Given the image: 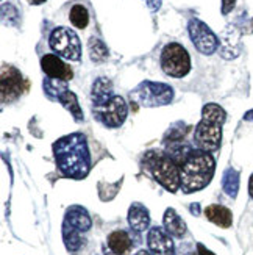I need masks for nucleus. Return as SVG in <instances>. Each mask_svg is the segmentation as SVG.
Segmentation results:
<instances>
[{
    "mask_svg": "<svg viewBox=\"0 0 253 255\" xmlns=\"http://www.w3.org/2000/svg\"><path fill=\"white\" fill-rule=\"evenodd\" d=\"M94 115L103 126H106L109 128H116V127L122 126L124 121L127 119L128 107H127V102L124 101V97L114 94L103 105L95 107Z\"/></svg>",
    "mask_w": 253,
    "mask_h": 255,
    "instance_id": "nucleus-8",
    "label": "nucleus"
},
{
    "mask_svg": "<svg viewBox=\"0 0 253 255\" xmlns=\"http://www.w3.org/2000/svg\"><path fill=\"white\" fill-rule=\"evenodd\" d=\"M92 104H94V108L95 107H100L103 105L105 102H108L109 99H111L114 94H113V85L108 79L105 77H100V79H97L92 85Z\"/></svg>",
    "mask_w": 253,
    "mask_h": 255,
    "instance_id": "nucleus-16",
    "label": "nucleus"
},
{
    "mask_svg": "<svg viewBox=\"0 0 253 255\" xmlns=\"http://www.w3.org/2000/svg\"><path fill=\"white\" fill-rule=\"evenodd\" d=\"M64 224H68L69 227L75 229L77 232H80V234L87 232L92 226L89 215H87L86 210L80 205H74V207L68 208L66 218H64Z\"/></svg>",
    "mask_w": 253,
    "mask_h": 255,
    "instance_id": "nucleus-13",
    "label": "nucleus"
},
{
    "mask_svg": "<svg viewBox=\"0 0 253 255\" xmlns=\"http://www.w3.org/2000/svg\"><path fill=\"white\" fill-rule=\"evenodd\" d=\"M147 245L152 255H175V246L172 237L166 229L152 227L147 235Z\"/></svg>",
    "mask_w": 253,
    "mask_h": 255,
    "instance_id": "nucleus-11",
    "label": "nucleus"
},
{
    "mask_svg": "<svg viewBox=\"0 0 253 255\" xmlns=\"http://www.w3.org/2000/svg\"><path fill=\"white\" fill-rule=\"evenodd\" d=\"M27 2H28L30 5H41V3L46 2V0H27Z\"/></svg>",
    "mask_w": 253,
    "mask_h": 255,
    "instance_id": "nucleus-30",
    "label": "nucleus"
},
{
    "mask_svg": "<svg viewBox=\"0 0 253 255\" xmlns=\"http://www.w3.org/2000/svg\"><path fill=\"white\" fill-rule=\"evenodd\" d=\"M164 229L170 235L175 238H183L186 234V224L184 221L178 216V213L175 212L173 208H168L166 213H164Z\"/></svg>",
    "mask_w": 253,
    "mask_h": 255,
    "instance_id": "nucleus-17",
    "label": "nucleus"
},
{
    "mask_svg": "<svg viewBox=\"0 0 253 255\" xmlns=\"http://www.w3.org/2000/svg\"><path fill=\"white\" fill-rule=\"evenodd\" d=\"M131 99L142 107L155 108L163 107L172 102L173 90L166 83H157V82H142L139 83L133 91H131Z\"/></svg>",
    "mask_w": 253,
    "mask_h": 255,
    "instance_id": "nucleus-5",
    "label": "nucleus"
},
{
    "mask_svg": "<svg viewBox=\"0 0 253 255\" xmlns=\"http://www.w3.org/2000/svg\"><path fill=\"white\" fill-rule=\"evenodd\" d=\"M57 168L69 179H84L91 169V155L86 136L80 131L71 133L53 142Z\"/></svg>",
    "mask_w": 253,
    "mask_h": 255,
    "instance_id": "nucleus-1",
    "label": "nucleus"
},
{
    "mask_svg": "<svg viewBox=\"0 0 253 255\" xmlns=\"http://www.w3.org/2000/svg\"><path fill=\"white\" fill-rule=\"evenodd\" d=\"M205 216L208 221H211L213 224L222 227V229H228L233 223V215L232 212L224 207V205H210L205 208Z\"/></svg>",
    "mask_w": 253,
    "mask_h": 255,
    "instance_id": "nucleus-15",
    "label": "nucleus"
},
{
    "mask_svg": "<svg viewBox=\"0 0 253 255\" xmlns=\"http://www.w3.org/2000/svg\"><path fill=\"white\" fill-rule=\"evenodd\" d=\"M194 255H199V254H194Z\"/></svg>",
    "mask_w": 253,
    "mask_h": 255,
    "instance_id": "nucleus-33",
    "label": "nucleus"
},
{
    "mask_svg": "<svg viewBox=\"0 0 253 255\" xmlns=\"http://www.w3.org/2000/svg\"><path fill=\"white\" fill-rule=\"evenodd\" d=\"M63 238H64V245L68 246L69 251H79L83 245V238L80 237V232H77L68 224H63Z\"/></svg>",
    "mask_w": 253,
    "mask_h": 255,
    "instance_id": "nucleus-25",
    "label": "nucleus"
},
{
    "mask_svg": "<svg viewBox=\"0 0 253 255\" xmlns=\"http://www.w3.org/2000/svg\"><path fill=\"white\" fill-rule=\"evenodd\" d=\"M69 19L72 22V25L77 28H86L89 24V13L83 5H74L71 8Z\"/></svg>",
    "mask_w": 253,
    "mask_h": 255,
    "instance_id": "nucleus-24",
    "label": "nucleus"
},
{
    "mask_svg": "<svg viewBox=\"0 0 253 255\" xmlns=\"http://www.w3.org/2000/svg\"><path fill=\"white\" fill-rule=\"evenodd\" d=\"M197 254H199V255H214L211 251H208V249L202 245V243H199V245H197Z\"/></svg>",
    "mask_w": 253,
    "mask_h": 255,
    "instance_id": "nucleus-28",
    "label": "nucleus"
},
{
    "mask_svg": "<svg viewBox=\"0 0 253 255\" xmlns=\"http://www.w3.org/2000/svg\"><path fill=\"white\" fill-rule=\"evenodd\" d=\"M222 188L230 197H236L239 191V172L235 169H227L222 177Z\"/></svg>",
    "mask_w": 253,
    "mask_h": 255,
    "instance_id": "nucleus-23",
    "label": "nucleus"
},
{
    "mask_svg": "<svg viewBox=\"0 0 253 255\" xmlns=\"http://www.w3.org/2000/svg\"><path fill=\"white\" fill-rule=\"evenodd\" d=\"M150 11H158L161 8V0H144Z\"/></svg>",
    "mask_w": 253,
    "mask_h": 255,
    "instance_id": "nucleus-27",
    "label": "nucleus"
},
{
    "mask_svg": "<svg viewBox=\"0 0 253 255\" xmlns=\"http://www.w3.org/2000/svg\"><path fill=\"white\" fill-rule=\"evenodd\" d=\"M161 68L164 74L175 77V79L188 75L191 71V58L188 50L178 42H169L161 52Z\"/></svg>",
    "mask_w": 253,
    "mask_h": 255,
    "instance_id": "nucleus-6",
    "label": "nucleus"
},
{
    "mask_svg": "<svg viewBox=\"0 0 253 255\" xmlns=\"http://www.w3.org/2000/svg\"><path fill=\"white\" fill-rule=\"evenodd\" d=\"M128 224L136 232H144L146 229H149V226H150L149 210L139 202L131 204V207L128 210Z\"/></svg>",
    "mask_w": 253,
    "mask_h": 255,
    "instance_id": "nucleus-14",
    "label": "nucleus"
},
{
    "mask_svg": "<svg viewBox=\"0 0 253 255\" xmlns=\"http://www.w3.org/2000/svg\"><path fill=\"white\" fill-rule=\"evenodd\" d=\"M249 194H250V197L253 199V174H252L250 180H249Z\"/></svg>",
    "mask_w": 253,
    "mask_h": 255,
    "instance_id": "nucleus-29",
    "label": "nucleus"
},
{
    "mask_svg": "<svg viewBox=\"0 0 253 255\" xmlns=\"http://www.w3.org/2000/svg\"><path fill=\"white\" fill-rule=\"evenodd\" d=\"M180 171H181V190L184 194H191L195 191H200L205 186L210 185V182L214 177L216 161L210 152L194 149L183 163Z\"/></svg>",
    "mask_w": 253,
    "mask_h": 255,
    "instance_id": "nucleus-2",
    "label": "nucleus"
},
{
    "mask_svg": "<svg viewBox=\"0 0 253 255\" xmlns=\"http://www.w3.org/2000/svg\"><path fill=\"white\" fill-rule=\"evenodd\" d=\"M236 0H222V14H228L235 8Z\"/></svg>",
    "mask_w": 253,
    "mask_h": 255,
    "instance_id": "nucleus-26",
    "label": "nucleus"
},
{
    "mask_svg": "<svg viewBox=\"0 0 253 255\" xmlns=\"http://www.w3.org/2000/svg\"><path fill=\"white\" fill-rule=\"evenodd\" d=\"M27 80L13 66H2V102L9 104L20 97L27 90Z\"/></svg>",
    "mask_w": 253,
    "mask_h": 255,
    "instance_id": "nucleus-10",
    "label": "nucleus"
},
{
    "mask_svg": "<svg viewBox=\"0 0 253 255\" xmlns=\"http://www.w3.org/2000/svg\"><path fill=\"white\" fill-rule=\"evenodd\" d=\"M44 93L49 96V99H53V101H58V99L69 90L68 88V82L64 80H58V79H50L47 77L42 83Z\"/></svg>",
    "mask_w": 253,
    "mask_h": 255,
    "instance_id": "nucleus-21",
    "label": "nucleus"
},
{
    "mask_svg": "<svg viewBox=\"0 0 253 255\" xmlns=\"http://www.w3.org/2000/svg\"><path fill=\"white\" fill-rule=\"evenodd\" d=\"M227 119L225 110L217 104H206L202 110V121L195 127L194 139L200 150L214 152L221 147L222 126Z\"/></svg>",
    "mask_w": 253,
    "mask_h": 255,
    "instance_id": "nucleus-3",
    "label": "nucleus"
},
{
    "mask_svg": "<svg viewBox=\"0 0 253 255\" xmlns=\"http://www.w3.org/2000/svg\"><path fill=\"white\" fill-rule=\"evenodd\" d=\"M108 248L111 249L116 255H124L131 248V240L127 232L116 230L108 235Z\"/></svg>",
    "mask_w": 253,
    "mask_h": 255,
    "instance_id": "nucleus-18",
    "label": "nucleus"
},
{
    "mask_svg": "<svg viewBox=\"0 0 253 255\" xmlns=\"http://www.w3.org/2000/svg\"><path fill=\"white\" fill-rule=\"evenodd\" d=\"M49 44H50L52 50L64 60L79 61L82 57L80 39L77 36V33L68 27L55 28L49 38Z\"/></svg>",
    "mask_w": 253,
    "mask_h": 255,
    "instance_id": "nucleus-7",
    "label": "nucleus"
},
{
    "mask_svg": "<svg viewBox=\"0 0 253 255\" xmlns=\"http://www.w3.org/2000/svg\"><path fill=\"white\" fill-rule=\"evenodd\" d=\"M87 50H89V57L94 63H102L108 58V47L105 46V42L98 38H91L87 42Z\"/></svg>",
    "mask_w": 253,
    "mask_h": 255,
    "instance_id": "nucleus-22",
    "label": "nucleus"
},
{
    "mask_svg": "<svg viewBox=\"0 0 253 255\" xmlns=\"http://www.w3.org/2000/svg\"><path fill=\"white\" fill-rule=\"evenodd\" d=\"M135 255H152V254H150L149 251H138Z\"/></svg>",
    "mask_w": 253,
    "mask_h": 255,
    "instance_id": "nucleus-32",
    "label": "nucleus"
},
{
    "mask_svg": "<svg viewBox=\"0 0 253 255\" xmlns=\"http://www.w3.org/2000/svg\"><path fill=\"white\" fill-rule=\"evenodd\" d=\"M222 57L227 60L236 58L239 53V33L238 31H225L224 42H222Z\"/></svg>",
    "mask_w": 253,
    "mask_h": 255,
    "instance_id": "nucleus-20",
    "label": "nucleus"
},
{
    "mask_svg": "<svg viewBox=\"0 0 253 255\" xmlns=\"http://www.w3.org/2000/svg\"><path fill=\"white\" fill-rule=\"evenodd\" d=\"M244 119H247V121H253V110H250V112H247V113L244 115Z\"/></svg>",
    "mask_w": 253,
    "mask_h": 255,
    "instance_id": "nucleus-31",
    "label": "nucleus"
},
{
    "mask_svg": "<svg viewBox=\"0 0 253 255\" xmlns=\"http://www.w3.org/2000/svg\"><path fill=\"white\" fill-rule=\"evenodd\" d=\"M189 36L194 44V47L203 55H213L219 47V39L213 33V30L208 27L205 22L199 19L189 20Z\"/></svg>",
    "mask_w": 253,
    "mask_h": 255,
    "instance_id": "nucleus-9",
    "label": "nucleus"
},
{
    "mask_svg": "<svg viewBox=\"0 0 253 255\" xmlns=\"http://www.w3.org/2000/svg\"><path fill=\"white\" fill-rule=\"evenodd\" d=\"M146 169L153 175L161 186L170 193H177L181 188V171L180 166L175 163L169 155L152 150L144 157Z\"/></svg>",
    "mask_w": 253,
    "mask_h": 255,
    "instance_id": "nucleus-4",
    "label": "nucleus"
},
{
    "mask_svg": "<svg viewBox=\"0 0 253 255\" xmlns=\"http://www.w3.org/2000/svg\"><path fill=\"white\" fill-rule=\"evenodd\" d=\"M58 102L74 116V119L77 121V123H82V121L84 119V115H83L82 108H80V104H79V99H77V96L72 91H69V90L66 91L58 99Z\"/></svg>",
    "mask_w": 253,
    "mask_h": 255,
    "instance_id": "nucleus-19",
    "label": "nucleus"
},
{
    "mask_svg": "<svg viewBox=\"0 0 253 255\" xmlns=\"http://www.w3.org/2000/svg\"><path fill=\"white\" fill-rule=\"evenodd\" d=\"M41 68L44 72L47 74V77H50V79L69 82L74 77L72 69L58 57V55H52V53L44 55V57L41 58Z\"/></svg>",
    "mask_w": 253,
    "mask_h": 255,
    "instance_id": "nucleus-12",
    "label": "nucleus"
}]
</instances>
